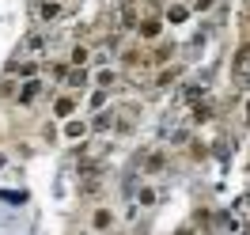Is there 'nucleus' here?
Masks as SVG:
<instances>
[{
    "label": "nucleus",
    "instance_id": "nucleus-23",
    "mask_svg": "<svg viewBox=\"0 0 250 235\" xmlns=\"http://www.w3.org/2000/svg\"><path fill=\"white\" fill-rule=\"evenodd\" d=\"M201 95H205L201 84H186V87H182V103H197Z\"/></svg>",
    "mask_w": 250,
    "mask_h": 235
},
{
    "label": "nucleus",
    "instance_id": "nucleus-9",
    "mask_svg": "<svg viewBox=\"0 0 250 235\" xmlns=\"http://www.w3.org/2000/svg\"><path fill=\"white\" fill-rule=\"evenodd\" d=\"M141 171H144V174H159V171H167V152H163V148H152V152L144 156Z\"/></svg>",
    "mask_w": 250,
    "mask_h": 235
},
{
    "label": "nucleus",
    "instance_id": "nucleus-31",
    "mask_svg": "<svg viewBox=\"0 0 250 235\" xmlns=\"http://www.w3.org/2000/svg\"><path fill=\"white\" fill-rule=\"evenodd\" d=\"M212 4H216V0H193V8H189V12H212Z\"/></svg>",
    "mask_w": 250,
    "mask_h": 235
},
{
    "label": "nucleus",
    "instance_id": "nucleus-22",
    "mask_svg": "<svg viewBox=\"0 0 250 235\" xmlns=\"http://www.w3.org/2000/svg\"><path fill=\"white\" fill-rule=\"evenodd\" d=\"M16 91H19V80L16 76H4V80H0V99H8V103H12Z\"/></svg>",
    "mask_w": 250,
    "mask_h": 235
},
{
    "label": "nucleus",
    "instance_id": "nucleus-26",
    "mask_svg": "<svg viewBox=\"0 0 250 235\" xmlns=\"http://www.w3.org/2000/svg\"><path fill=\"white\" fill-rule=\"evenodd\" d=\"M42 46H46V34H38V31L27 34V49H31V53H38Z\"/></svg>",
    "mask_w": 250,
    "mask_h": 235
},
{
    "label": "nucleus",
    "instance_id": "nucleus-32",
    "mask_svg": "<svg viewBox=\"0 0 250 235\" xmlns=\"http://www.w3.org/2000/svg\"><path fill=\"white\" fill-rule=\"evenodd\" d=\"M174 235H197V232H193V224H186V228H178Z\"/></svg>",
    "mask_w": 250,
    "mask_h": 235
},
{
    "label": "nucleus",
    "instance_id": "nucleus-20",
    "mask_svg": "<svg viewBox=\"0 0 250 235\" xmlns=\"http://www.w3.org/2000/svg\"><path fill=\"white\" fill-rule=\"evenodd\" d=\"M64 84H68V87H80V91H83V87H87V64H83V68H68Z\"/></svg>",
    "mask_w": 250,
    "mask_h": 235
},
{
    "label": "nucleus",
    "instance_id": "nucleus-16",
    "mask_svg": "<svg viewBox=\"0 0 250 235\" xmlns=\"http://www.w3.org/2000/svg\"><path fill=\"white\" fill-rule=\"evenodd\" d=\"M87 126H91V133H110L114 129V114H106V107L95 110V122H87Z\"/></svg>",
    "mask_w": 250,
    "mask_h": 235
},
{
    "label": "nucleus",
    "instance_id": "nucleus-24",
    "mask_svg": "<svg viewBox=\"0 0 250 235\" xmlns=\"http://www.w3.org/2000/svg\"><path fill=\"white\" fill-rule=\"evenodd\" d=\"M68 68H72L68 61H64V64H49V80H53V84H64V76H68Z\"/></svg>",
    "mask_w": 250,
    "mask_h": 235
},
{
    "label": "nucleus",
    "instance_id": "nucleus-4",
    "mask_svg": "<svg viewBox=\"0 0 250 235\" xmlns=\"http://www.w3.org/2000/svg\"><path fill=\"white\" fill-rule=\"evenodd\" d=\"M34 16L42 19V23H57L64 16V4L61 0H34Z\"/></svg>",
    "mask_w": 250,
    "mask_h": 235
},
{
    "label": "nucleus",
    "instance_id": "nucleus-14",
    "mask_svg": "<svg viewBox=\"0 0 250 235\" xmlns=\"http://www.w3.org/2000/svg\"><path fill=\"white\" fill-rule=\"evenodd\" d=\"M87 61H91V46H83V42H76V46L68 49V64H72V68H83Z\"/></svg>",
    "mask_w": 250,
    "mask_h": 235
},
{
    "label": "nucleus",
    "instance_id": "nucleus-37",
    "mask_svg": "<svg viewBox=\"0 0 250 235\" xmlns=\"http://www.w3.org/2000/svg\"><path fill=\"white\" fill-rule=\"evenodd\" d=\"M0 141H4V133H0Z\"/></svg>",
    "mask_w": 250,
    "mask_h": 235
},
{
    "label": "nucleus",
    "instance_id": "nucleus-11",
    "mask_svg": "<svg viewBox=\"0 0 250 235\" xmlns=\"http://www.w3.org/2000/svg\"><path fill=\"white\" fill-rule=\"evenodd\" d=\"M80 197H83V201H99V197H103V178H99V174L83 178V182H80Z\"/></svg>",
    "mask_w": 250,
    "mask_h": 235
},
{
    "label": "nucleus",
    "instance_id": "nucleus-30",
    "mask_svg": "<svg viewBox=\"0 0 250 235\" xmlns=\"http://www.w3.org/2000/svg\"><path fill=\"white\" fill-rule=\"evenodd\" d=\"M42 141H57V126H53V122H46V126H42Z\"/></svg>",
    "mask_w": 250,
    "mask_h": 235
},
{
    "label": "nucleus",
    "instance_id": "nucleus-28",
    "mask_svg": "<svg viewBox=\"0 0 250 235\" xmlns=\"http://www.w3.org/2000/svg\"><path fill=\"white\" fill-rule=\"evenodd\" d=\"M106 99H110V95H106V87H99V91H95L91 99H87V103H91V110H103V107H106Z\"/></svg>",
    "mask_w": 250,
    "mask_h": 235
},
{
    "label": "nucleus",
    "instance_id": "nucleus-1",
    "mask_svg": "<svg viewBox=\"0 0 250 235\" xmlns=\"http://www.w3.org/2000/svg\"><path fill=\"white\" fill-rule=\"evenodd\" d=\"M114 224H118V216H114L110 205H95L91 213H87V228H91L95 235H110V232H114Z\"/></svg>",
    "mask_w": 250,
    "mask_h": 235
},
{
    "label": "nucleus",
    "instance_id": "nucleus-17",
    "mask_svg": "<svg viewBox=\"0 0 250 235\" xmlns=\"http://www.w3.org/2000/svg\"><path fill=\"white\" fill-rule=\"evenodd\" d=\"M133 126H137L133 110H125L122 118H114V133H118V137H129V133H133Z\"/></svg>",
    "mask_w": 250,
    "mask_h": 235
},
{
    "label": "nucleus",
    "instance_id": "nucleus-33",
    "mask_svg": "<svg viewBox=\"0 0 250 235\" xmlns=\"http://www.w3.org/2000/svg\"><path fill=\"white\" fill-rule=\"evenodd\" d=\"M243 118H247V122H250V99H247V107H243Z\"/></svg>",
    "mask_w": 250,
    "mask_h": 235
},
{
    "label": "nucleus",
    "instance_id": "nucleus-18",
    "mask_svg": "<svg viewBox=\"0 0 250 235\" xmlns=\"http://www.w3.org/2000/svg\"><path fill=\"white\" fill-rule=\"evenodd\" d=\"M137 19H141V16H137V0H125V4H122V27H125V31H133Z\"/></svg>",
    "mask_w": 250,
    "mask_h": 235
},
{
    "label": "nucleus",
    "instance_id": "nucleus-7",
    "mask_svg": "<svg viewBox=\"0 0 250 235\" xmlns=\"http://www.w3.org/2000/svg\"><path fill=\"white\" fill-rule=\"evenodd\" d=\"M76 107H80L76 95H72V91H61L57 99H53V118H61V122H64V118H72V114H76Z\"/></svg>",
    "mask_w": 250,
    "mask_h": 235
},
{
    "label": "nucleus",
    "instance_id": "nucleus-3",
    "mask_svg": "<svg viewBox=\"0 0 250 235\" xmlns=\"http://www.w3.org/2000/svg\"><path fill=\"white\" fill-rule=\"evenodd\" d=\"M182 76H186V68L174 64V61H167V64H159V72L152 76V84H156V87H171V84H178Z\"/></svg>",
    "mask_w": 250,
    "mask_h": 235
},
{
    "label": "nucleus",
    "instance_id": "nucleus-2",
    "mask_svg": "<svg viewBox=\"0 0 250 235\" xmlns=\"http://www.w3.org/2000/svg\"><path fill=\"white\" fill-rule=\"evenodd\" d=\"M42 91H46V84H42V80H38V76H34V80H23L12 103H19V107H34V103L42 99Z\"/></svg>",
    "mask_w": 250,
    "mask_h": 235
},
{
    "label": "nucleus",
    "instance_id": "nucleus-15",
    "mask_svg": "<svg viewBox=\"0 0 250 235\" xmlns=\"http://www.w3.org/2000/svg\"><path fill=\"white\" fill-rule=\"evenodd\" d=\"M231 68L243 76V72H250V42H243V46L235 49V57H231Z\"/></svg>",
    "mask_w": 250,
    "mask_h": 235
},
{
    "label": "nucleus",
    "instance_id": "nucleus-21",
    "mask_svg": "<svg viewBox=\"0 0 250 235\" xmlns=\"http://www.w3.org/2000/svg\"><path fill=\"white\" fill-rule=\"evenodd\" d=\"M208 118H212V103H208V99H197V103H193V122H197V126H201V122H208Z\"/></svg>",
    "mask_w": 250,
    "mask_h": 235
},
{
    "label": "nucleus",
    "instance_id": "nucleus-27",
    "mask_svg": "<svg viewBox=\"0 0 250 235\" xmlns=\"http://www.w3.org/2000/svg\"><path fill=\"white\" fill-rule=\"evenodd\" d=\"M114 84H118V72H114V68H103V72H99V87H114Z\"/></svg>",
    "mask_w": 250,
    "mask_h": 235
},
{
    "label": "nucleus",
    "instance_id": "nucleus-8",
    "mask_svg": "<svg viewBox=\"0 0 250 235\" xmlns=\"http://www.w3.org/2000/svg\"><path fill=\"white\" fill-rule=\"evenodd\" d=\"M61 133H64V137H68V141H83V137L91 133V126H87L83 118H76V114H72V118H64Z\"/></svg>",
    "mask_w": 250,
    "mask_h": 235
},
{
    "label": "nucleus",
    "instance_id": "nucleus-25",
    "mask_svg": "<svg viewBox=\"0 0 250 235\" xmlns=\"http://www.w3.org/2000/svg\"><path fill=\"white\" fill-rule=\"evenodd\" d=\"M156 201H159V193H156V190H148V186H144L141 193H137V205H144V209H152Z\"/></svg>",
    "mask_w": 250,
    "mask_h": 235
},
{
    "label": "nucleus",
    "instance_id": "nucleus-34",
    "mask_svg": "<svg viewBox=\"0 0 250 235\" xmlns=\"http://www.w3.org/2000/svg\"><path fill=\"white\" fill-rule=\"evenodd\" d=\"M148 4H152V8H163V0H148Z\"/></svg>",
    "mask_w": 250,
    "mask_h": 235
},
{
    "label": "nucleus",
    "instance_id": "nucleus-29",
    "mask_svg": "<svg viewBox=\"0 0 250 235\" xmlns=\"http://www.w3.org/2000/svg\"><path fill=\"white\" fill-rule=\"evenodd\" d=\"M189 156H193V159H205V156H208V144H201V141H189Z\"/></svg>",
    "mask_w": 250,
    "mask_h": 235
},
{
    "label": "nucleus",
    "instance_id": "nucleus-38",
    "mask_svg": "<svg viewBox=\"0 0 250 235\" xmlns=\"http://www.w3.org/2000/svg\"><path fill=\"white\" fill-rule=\"evenodd\" d=\"M247 174H250V167H247Z\"/></svg>",
    "mask_w": 250,
    "mask_h": 235
},
{
    "label": "nucleus",
    "instance_id": "nucleus-36",
    "mask_svg": "<svg viewBox=\"0 0 250 235\" xmlns=\"http://www.w3.org/2000/svg\"><path fill=\"white\" fill-rule=\"evenodd\" d=\"M110 235H129V232H110Z\"/></svg>",
    "mask_w": 250,
    "mask_h": 235
},
{
    "label": "nucleus",
    "instance_id": "nucleus-10",
    "mask_svg": "<svg viewBox=\"0 0 250 235\" xmlns=\"http://www.w3.org/2000/svg\"><path fill=\"white\" fill-rule=\"evenodd\" d=\"M193 16L186 4H163V23H171V27H182L186 19Z\"/></svg>",
    "mask_w": 250,
    "mask_h": 235
},
{
    "label": "nucleus",
    "instance_id": "nucleus-5",
    "mask_svg": "<svg viewBox=\"0 0 250 235\" xmlns=\"http://www.w3.org/2000/svg\"><path fill=\"white\" fill-rule=\"evenodd\" d=\"M38 72H42V64L38 61H8V68H4V76H16V80H34L38 76Z\"/></svg>",
    "mask_w": 250,
    "mask_h": 235
},
{
    "label": "nucleus",
    "instance_id": "nucleus-6",
    "mask_svg": "<svg viewBox=\"0 0 250 235\" xmlns=\"http://www.w3.org/2000/svg\"><path fill=\"white\" fill-rule=\"evenodd\" d=\"M133 31H137V38H141V42H156L159 38V31H163V19H137V27H133Z\"/></svg>",
    "mask_w": 250,
    "mask_h": 235
},
{
    "label": "nucleus",
    "instance_id": "nucleus-12",
    "mask_svg": "<svg viewBox=\"0 0 250 235\" xmlns=\"http://www.w3.org/2000/svg\"><path fill=\"white\" fill-rule=\"evenodd\" d=\"M174 61V42H156V49L148 53V64H167Z\"/></svg>",
    "mask_w": 250,
    "mask_h": 235
},
{
    "label": "nucleus",
    "instance_id": "nucleus-19",
    "mask_svg": "<svg viewBox=\"0 0 250 235\" xmlns=\"http://www.w3.org/2000/svg\"><path fill=\"white\" fill-rule=\"evenodd\" d=\"M193 232H216V228H212V213H208V209H197V213H193Z\"/></svg>",
    "mask_w": 250,
    "mask_h": 235
},
{
    "label": "nucleus",
    "instance_id": "nucleus-35",
    "mask_svg": "<svg viewBox=\"0 0 250 235\" xmlns=\"http://www.w3.org/2000/svg\"><path fill=\"white\" fill-rule=\"evenodd\" d=\"M4 163H8V156H4V152H0V167H4Z\"/></svg>",
    "mask_w": 250,
    "mask_h": 235
},
{
    "label": "nucleus",
    "instance_id": "nucleus-13",
    "mask_svg": "<svg viewBox=\"0 0 250 235\" xmlns=\"http://www.w3.org/2000/svg\"><path fill=\"white\" fill-rule=\"evenodd\" d=\"M137 64H148V53H144L141 46L122 49V68H137Z\"/></svg>",
    "mask_w": 250,
    "mask_h": 235
}]
</instances>
